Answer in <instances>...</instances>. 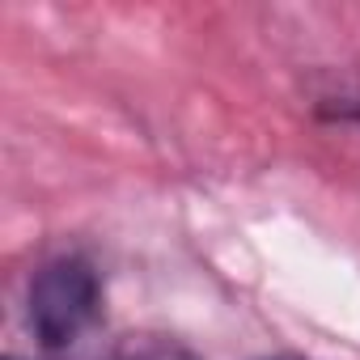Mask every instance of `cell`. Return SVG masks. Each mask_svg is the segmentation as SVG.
<instances>
[{"label":"cell","mask_w":360,"mask_h":360,"mask_svg":"<svg viewBox=\"0 0 360 360\" xmlns=\"http://www.w3.org/2000/svg\"><path fill=\"white\" fill-rule=\"evenodd\" d=\"M98 309H102V284L85 259L64 255L34 271L30 297H26V318L43 347L56 352V347L77 343L98 322Z\"/></svg>","instance_id":"cell-1"},{"label":"cell","mask_w":360,"mask_h":360,"mask_svg":"<svg viewBox=\"0 0 360 360\" xmlns=\"http://www.w3.org/2000/svg\"><path fill=\"white\" fill-rule=\"evenodd\" d=\"M127 360H195V356L178 343H140L127 352Z\"/></svg>","instance_id":"cell-2"},{"label":"cell","mask_w":360,"mask_h":360,"mask_svg":"<svg viewBox=\"0 0 360 360\" xmlns=\"http://www.w3.org/2000/svg\"><path fill=\"white\" fill-rule=\"evenodd\" d=\"M339 115H347V119H360V89H356V94H347V98L339 102Z\"/></svg>","instance_id":"cell-3"}]
</instances>
